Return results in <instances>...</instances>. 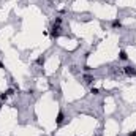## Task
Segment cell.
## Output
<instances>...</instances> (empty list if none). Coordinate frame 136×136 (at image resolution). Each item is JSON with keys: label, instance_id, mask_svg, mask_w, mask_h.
I'll use <instances>...</instances> for the list:
<instances>
[{"label": "cell", "instance_id": "obj_1", "mask_svg": "<svg viewBox=\"0 0 136 136\" xmlns=\"http://www.w3.org/2000/svg\"><path fill=\"white\" fill-rule=\"evenodd\" d=\"M123 73L127 76H136V68L134 67H123Z\"/></svg>", "mask_w": 136, "mask_h": 136}, {"label": "cell", "instance_id": "obj_2", "mask_svg": "<svg viewBox=\"0 0 136 136\" xmlns=\"http://www.w3.org/2000/svg\"><path fill=\"white\" fill-rule=\"evenodd\" d=\"M63 119H65V116H63V112L60 111V112H59V116H57V120H56V122H57V125H60V123L63 122Z\"/></svg>", "mask_w": 136, "mask_h": 136}, {"label": "cell", "instance_id": "obj_3", "mask_svg": "<svg viewBox=\"0 0 136 136\" xmlns=\"http://www.w3.org/2000/svg\"><path fill=\"white\" fill-rule=\"evenodd\" d=\"M119 59H120V60H128V56H127L125 51H120V52H119Z\"/></svg>", "mask_w": 136, "mask_h": 136}, {"label": "cell", "instance_id": "obj_4", "mask_svg": "<svg viewBox=\"0 0 136 136\" xmlns=\"http://www.w3.org/2000/svg\"><path fill=\"white\" fill-rule=\"evenodd\" d=\"M112 27H114V29H120V27H122V22H120L119 19H116V21H112Z\"/></svg>", "mask_w": 136, "mask_h": 136}, {"label": "cell", "instance_id": "obj_5", "mask_svg": "<svg viewBox=\"0 0 136 136\" xmlns=\"http://www.w3.org/2000/svg\"><path fill=\"white\" fill-rule=\"evenodd\" d=\"M84 79H86V82H87V84H92L93 81H95V79H93V76H89V75H86V76H84Z\"/></svg>", "mask_w": 136, "mask_h": 136}, {"label": "cell", "instance_id": "obj_6", "mask_svg": "<svg viewBox=\"0 0 136 136\" xmlns=\"http://www.w3.org/2000/svg\"><path fill=\"white\" fill-rule=\"evenodd\" d=\"M98 92H100V90H98L97 87H92V89H90V93H93V95H98Z\"/></svg>", "mask_w": 136, "mask_h": 136}, {"label": "cell", "instance_id": "obj_7", "mask_svg": "<svg viewBox=\"0 0 136 136\" xmlns=\"http://www.w3.org/2000/svg\"><path fill=\"white\" fill-rule=\"evenodd\" d=\"M8 98V92H3V93H0V100H6Z\"/></svg>", "mask_w": 136, "mask_h": 136}, {"label": "cell", "instance_id": "obj_8", "mask_svg": "<svg viewBox=\"0 0 136 136\" xmlns=\"http://www.w3.org/2000/svg\"><path fill=\"white\" fill-rule=\"evenodd\" d=\"M128 136H136V131H131V133H128Z\"/></svg>", "mask_w": 136, "mask_h": 136}, {"label": "cell", "instance_id": "obj_9", "mask_svg": "<svg viewBox=\"0 0 136 136\" xmlns=\"http://www.w3.org/2000/svg\"><path fill=\"white\" fill-rule=\"evenodd\" d=\"M0 68H3V63L2 62H0Z\"/></svg>", "mask_w": 136, "mask_h": 136}]
</instances>
